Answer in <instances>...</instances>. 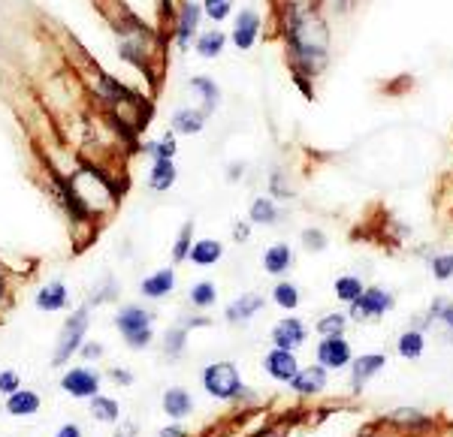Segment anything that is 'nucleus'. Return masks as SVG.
<instances>
[{
	"label": "nucleus",
	"instance_id": "obj_6",
	"mask_svg": "<svg viewBox=\"0 0 453 437\" xmlns=\"http://www.w3.org/2000/svg\"><path fill=\"white\" fill-rule=\"evenodd\" d=\"M172 289H176V269H158L154 275L142 278L139 296L148 299V302H160V299H167Z\"/></svg>",
	"mask_w": 453,
	"mask_h": 437
},
{
	"label": "nucleus",
	"instance_id": "obj_3",
	"mask_svg": "<svg viewBox=\"0 0 453 437\" xmlns=\"http://www.w3.org/2000/svg\"><path fill=\"white\" fill-rule=\"evenodd\" d=\"M203 389L217 402H236L245 395L242 377L233 362H215V365L203 368Z\"/></svg>",
	"mask_w": 453,
	"mask_h": 437
},
{
	"label": "nucleus",
	"instance_id": "obj_21",
	"mask_svg": "<svg viewBox=\"0 0 453 437\" xmlns=\"http://www.w3.org/2000/svg\"><path fill=\"white\" fill-rule=\"evenodd\" d=\"M187 299H190V305H194V308L206 311V308H212L217 302V287L212 284V280H197V284L190 287Z\"/></svg>",
	"mask_w": 453,
	"mask_h": 437
},
{
	"label": "nucleus",
	"instance_id": "obj_45",
	"mask_svg": "<svg viewBox=\"0 0 453 437\" xmlns=\"http://www.w3.org/2000/svg\"><path fill=\"white\" fill-rule=\"evenodd\" d=\"M3 293H6V284H3V275H0V299H3Z\"/></svg>",
	"mask_w": 453,
	"mask_h": 437
},
{
	"label": "nucleus",
	"instance_id": "obj_14",
	"mask_svg": "<svg viewBox=\"0 0 453 437\" xmlns=\"http://www.w3.org/2000/svg\"><path fill=\"white\" fill-rule=\"evenodd\" d=\"M88 407H91V416H94L97 422H103V425H118L121 422V404H118V398H112V395L97 392L88 402Z\"/></svg>",
	"mask_w": 453,
	"mask_h": 437
},
{
	"label": "nucleus",
	"instance_id": "obj_17",
	"mask_svg": "<svg viewBox=\"0 0 453 437\" xmlns=\"http://www.w3.org/2000/svg\"><path fill=\"white\" fill-rule=\"evenodd\" d=\"M384 356H381V353H369V356H360L357 359V365H353V392H360L362 389V383H366V380L371 377V374H378L381 368H384Z\"/></svg>",
	"mask_w": 453,
	"mask_h": 437
},
{
	"label": "nucleus",
	"instance_id": "obj_33",
	"mask_svg": "<svg viewBox=\"0 0 453 437\" xmlns=\"http://www.w3.org/2000/svg\"><path fill=\"white\" fill-rule=\"evenodd\" d=\"M15 389H22V377L18 371H0V395H13Z\"/></svg>",
	"mask_w": 453,
	"mask_h": 437
},
{
	"label": "nucleus",
	"instance_id": "obj_23",
	"mask_svg": "<svg viewBox=\"0 0 453 437\" xmlns=\"http://www.w3.org/2000/svg\"><path fill=\"white\" fill-rule=\"evenodd\" d=\"M187 347V329L185 326H172V329H167V335H163V353H167L169 359L181 356Z\"/></svg>",
	"mask_w": 453,
	"mask_h": 437
},
{
	"label": "nucleus",
	"instance_id": "obj_39",
	"mask_svg": "<svg viewBox=\"0 0 453 437\" xmlns=\"http://www.w3.org/2000/svg\"><path fill=\"white\" fill-rule=\"evenodd\" d=\"M194 88L206 94V109H212V106L217 103V88H215L208 79H194Z\"/></svg>",
	"mask_w": 453,
	"mask_h": 437
},
{
	"label": "nucleus",
	"instance_id": "obj_11",
	"mask_svg": "<svg viewBox=\"0 0 453 437\" xmlns=\"http://www.w3.org/2000/svg\"><path fill=\"white\" fill-rule=\"evenodd\" d=\"M390 305H393V299L387 293H381V289H362V296L357 302H351V314L357 317V320H366V317L384 314Z\"/></svg>",
	"mask_w": 453,
	"mask_h": 437
},
{
	"label": "nucleus",
	"instance_id": "obj_18",
	"mask_svg": "<svg viewBox=\"0 0 453 437\" xmlns=\"http://www.w3.org/2000/svg\"><path fill=\"white\" fill-rule=\"evenodd\" d=\"M290 262H293V253H290L287 244H272V248L263 253V269H266L269 275H284L290 269Z\"/></svg>",
	"mask_w": 453,
	"mask_h": 437
},
{
	"label": "nucleus",
	"instance_id": "obj_5",
	"mask_svg": "<svg viewBox=\"0 0 453 437\" xmlns=\"http://www.w3.org/2000/svg\"><path fill=\"white\" fill-rule=\"evenodd\" d=\"M351 362V347L341 335H330L317 344V365L321 368H341Z\"/></svg>",
	"mask_w": 453,
	"mask_h": 437
},
{
	"label": "nucleus",
	"instance_id": "obj_4",
	"mask_svg": "<svg viewBox=\"0 0 453 437\" xmlns=\"http://www.w3.org/2000/svg\"><path fill=\"white\" fill-rule=\"evenodd\" d=\"M61 389L70 398L91 402V398L100 392V371H94L91 365H72L61 374Z\"/></svg>",
	"mask_w": 453,
	"mask_h": 437
},
{
	"label": "nucleus",
	"instance_id": "obj_42",
	"mask_svg": "<svg viewBox=\"0 0 453 437\" xmlns=\"http://www.w3.org/2000/svg\"><path fill=\"white\" fill-rule=\"evenodd\" d=\"M54 437H82V425L79 422H63L58 431H54Z\"/></svg>",
	"mask_w": 453,
	"mask_h": 437
},
{
	"label": "nucleus",
	"instance_id": "obj_30",
	"mask_svg": "<svg viewBox=\"0 0 453 437\" xmlns=\"http://www.w3.org/2000/svg\"><path fill=\"white\" fill-rule=\"evenodd\" d=\"M197 15H199V6H197V3H187L185 13H181V24H178V42H181V45L187 42L190 31L197 27Z\"/></svg>",
	"mask_w": 453,
	"mask_h": 437
},
{
	"label": "nucleus",
	"instance_id": "obj_28",
	"mask_svg": "<svg viewBox=\"0 0 453 437\" xmlns=\"http://www.w3.org/2000/svg\"><path fill=\"white\" fill-rule=\"evenodd\" d=\"M399 353H402L405 359H417L423 353V335L420 332H405L402 338H399Z\"/></svg>",
	"mask_w": 453,
	"mask_h": 437
},
{
	"label": "nucleus",
	"instance_id": "obj_31",
	"mask_svg": "<svg viewBox=\"0 0 453 437\" xmlns=\"http://www.w3.org/2000/svg\"><path fill=\"white\" fill-rule=\"evenodd\" d=\"M145 151L151 154L154 160H172V154H176V139L167 133L160 142H151V145H145Z\"/></svg>",
	"mask_w": 453,
	"mask_h": 437
},
{
	"label": "nucleus",
	"instance_id": "obj_8",
	"mask_svg": "<svg viewBox=\"0 0 453 437\" xmlns=\"http://www.w3.org/2000/svg\"><path fill=\"white\" fill-rule=\"evenodd\" d=\"M302 341H305V326H302V320H296V317H284V320H278L275 329H272V344H275L278 350L293 353Z\"/></svg>",
	"mask_w": 453,
	"mask_h": 437
},
{
	"label": "nucleus",
	"instance_id": "obj_40",
	"mask_svg": "<svg viewBox=\"0 0 453 437\" xmlns=\"http://www.w3.org/2000/svg\"><path fill=\"white\" fill-rule=\"evenodd\" d=\"M79 356H82V359H88V362L100 359V356H103V344H94V341L82 344V347H79Z\"/></svg>",
	"mask_w": 453,
	"mask_h": 437
},
{
	"label": "nucleus",
	"instance_id": "obj_27",
	"mask_svg": "<svg viewBox=\"0 0 453 437\" xmlns=\"http://www.w3.org/2000/svg\"><path fill=\"white\" fill-rule=\"evenodd\" d=\"M335 296H339L341 302H357L362 296V284L357 278H339L335 280Z\"/></svg>",
	"mask_w": 453,
	"mask_h": 437
},
{
	"label": "nucleus",
	"instance_id": "obj_15",
	"mask_svg": "<svg viewBox=\"0 0 453 437\" xmlns=\"http://www.w3.org/2000/svg\"><path fill=\"white\" fill-rule=\"evenodd\" d=\"M221 257H224V244H221V241H215V239L194 241V244H190V253H187V260L194 262V266H199V269L215 266V262L221 260Z\"/></svg>",
	"mask_w": 453,
	"mask_h": 437
},
{
	"label": "nucleus",
	"instance_id": "obj_9",
	"mask_svg": "<svg viewBox=\"0 0 453 437\" xmlns=\"http://www.w3.org/2000/svg\"><path fill=\"white\" fill-rule=\"evenodd\" d=\"M43 407V398L33 392V389H15L13 395H6L3 411L15 420H27V416H36Z\"/></svg>",
	"mask_w": 453,
	"mask_h": 437
},
{
	"label": "nucleus",
	"instance_id": "obj_7",
	"mask_svg": "<svg viewBox=\"0 0 453 437\" xmlns=\"http://www.w3.org/2000/svg\"><path fill=\"white\" fill-rule=\"evenodd\" d=\"M263 368H266V374L272 380H278V383H290V380L296 377V371H299V362L296 356L290 350H272L266 359H263Z\"/></svg>",
	"mask_w": 453,
	"mask_h": 437
},
{
	"label": "nucleus",
	"instance_id": "obj_41",
	"mask_svg": "<svg viewBox=\"0 0 453 437\" xmlns=\"http://www.w3.org/2000/svg\"><path fill=\"white\" fill-rule=\"evenodd\" d=\"M109 377H112L115 383H121V386H133V374L127 368H112L109 371Z\"/></svg>",
	"mask_w": 453,
	"mask_h": 437
},
{
	"label": "nucleus",
	"instance_id": "obj_10",
	"mask_svg": "<svg viewBox=\"0 0 453 437\" xmlns=\"http://www.w3.org/2000/svg\"><path fill=\"white\" fill-rule=\"evenodd\" d=\"M33 305L45 314H54V311H63L70 305V293H67V284L63 280H49L45 287H40V293L33 296Z\"/></svg>",
	"mask_w": 453,
	"mask_h": 437
},
{
	"label": "nucleus",
	"instance_id": "obj_24",
	"mask_svg": "<svg viewBox=\"0 0 453 437\" xmlns=\"http://www.w3.org/2000/svg\"><path fill=\"white\" fill-rule=\"evenodd\" d=\"M272 302H275L278 308H284V311H293V308L299 305V289L290 284V280H281V284L272 289Z\"/></svg>",
	"mask_w": 453,
	"mask_h": 437
},
{
	"label": "nucleus",
	"instance_id": "obj_13",
	"mask_svg": "<svg viewBox=\"0 0 453 437\" xmlns=\"http://www.w3.org/2000/svg\"><path fill=\"white\" fill-rule=\"evenodd\" d=\"M290 389H296L299 395H314V392H321V389H326V368L312 365V368L296 371V377L290 380Z\"/></svg>",
	"mask_w": 453,
	"mask_h": 437
},
{
	"label": "nucleus",
	"instance_id": "obj_44",
	"mask_svg": "<svg viewBox=\"0 0 453 437\" xmlns=\"http://www.w3.org/2000/svg\"><path fill=\"white\" fill-rule=\"evenodd\" d=\"M233 235H236V239H248V230H245V226H236Z\"/></svg>",
	"mask_w": 453,
	"mask_h": 437
},
{
	"label": "nucleus",
	"instance_id": "obj_16",
	"mask_svg": "<svg viewBox=\"0 0 453 437\" xmlns=\"http://www.w3.org/2000/svg\"><path fill=\"white\" fill-rule=\"evenodd\" d=\"M260 308H263V299H260V296L245 293L242 299H236V302L227 305L224 317H227V323H245V320H251V317L257 314Z\"/></svg>",
	"mask_w": 453,
	"mask_h": 437
},
{
	"label": "nucleus",
	"instance_id": "obj_12",
	"mask_svg": "<svg viewBox=\"0 0 453 437\" xmlns=\"http://www.w3.org/2000/svg\"><path fill=\"white\" fill-rule=\"evenodd\" d=\"M160 404H163V413H167L169 420H185V416L194 413V398H190V392L185 386H169L167 392H163Z\"/></svg>",
	"mask_w": 453,
	"mask_h": 437
},
{
	"label": "nucleus",
	"instance_id": "obj_32",
	"mask_svg": "<svg viewBox=\"0 0 453 437\" xmlns=\"http://www.w3.org/2000/svg\"><path fill=\"white\" fill-rule=\"evenodd\" d=\"M344 329V317L341 314H326L321 323H317V332L323 335V338H330V335H341Z\"/></svg>",
	"mask_w": 453,
	"mask_h": 437
},
{
	"label": "nucleus",
	"instance_id": "obj_20",
	"mask_svg": "<svg viewBox=\"0 0 453 437\" xmlns=\"http://www.w3.org/2000/svg\"><path fill=\"white\" fill-rule=\"evenodd\" d=\"M172 184H176V166H172V160H154V166L148 172V187L169 190Z\"/></svg>",
	"mask_w": 453,
	"mask_h": 437
},
{
	"label": "nucleus",
	"instance_id": "obj_35",
	"mask_svg": "<svg viewBox=\"0 0 453 437\" xmlns=\"http://www.w3.org/2000/svg\"><path fill=\"white\" fill-rule=\"evenodd\" d=\"M432 314L438 317L441 323H447V326H450V332H453V302H447V299H435Z\"/></svg>",
	"mask_w": 453,
	"mask_h": 437
},
{
	"label": "nucleus",
	"instance_id": "obj_38",
	"mask_svg": "<svg viewBox=\"0 0 453 437\" xmlns=\"http://www.w3.org/2000/svg\"><path fill=\"white\" fill-rule=\"evenodd\" d=\"M302 241H305L308 251H323L326 248V235L321 230H305L302 232Z\"/></svg>",
	"mask_w": 453,
	"mask_h": 437
},
{
	"label": "nucleus",
	"instance_id": "obj_1",
	"mask_svg": "<svg viewBox=\"0 0 453 437\" xmlns=\"http://www.w3.org/2000/svg\"><path fill=\"white\" fill-rule=\"evenodd\" d=\"M115 329L130 350H145L154 341V314L142 305H121L115 314Z\"/></svg>",
	"mask_w": 453,
	"mask_h": 437
},
{
	"label": "nucleus",
	"instance_id": "obj_36",
	"mask_svg": "<svg viewBox=\"0 0 453 437\" xmlns=\"http://www.w3.org/2000/svg\"><path fill=\"white\" fill-rule=\"evenodd\" d=\"M432 271L438 280H447L453 275V253H447V257H435L432 260Z\"/></svg>",
	"mask_w": 453,
	"mask_h": 437
},
{
	"label": "nucleus",
	"instance_id": "obj_22",
	"mask_svg": "<svg viewBox=\"0 0 453 437\" xmlns=\"http://www.w3.org/2000/svg\"><path fill=\"white\" fill-rule=\"evenodd\" d=\"M203 112H194V109H181V112L172 115V130L176 133H199L203 130Z\"/></svg>",
	"mask_w": 453,
	"mask_h": 437
},
{
	"label": "nucleus",
	"instance_id": "obj_37",
	"mask_svg": "<svg viewBox=\"0 0 453 437\" xmlns=\"http://www.w3.org/2000/svg\"><path fill=\"white\" fill-rule=\"evenodd\" d=\"M230 3L233 0H206V13L215 18V22H224L230 15Z\"/></svg>",
	"mask_w": 453,
	"mask_h": 437
},
{
	"label": "nucleus",
	"instance_id": "obj_25",
	"mask_svg": "<svg viewBox=\"0 0 453 437\" xmlns=\"http://www.w3.org/2000/svg\"><path fill=\"white\" fill-rule=\"evenodd\" d=\"M190 244H194V223L187 221L185 226H181L176 244H172V262H185L187 253H190Z\"/></svg>",
	"mask_w": 453,
	"mask_h": 437
},
{
	"label": "nucleus",
	"instance_id": "obj_26",
	"mask_svg": "<svg viewBox=\"0 0 453 437\" xmlns=\"http://www.w3.org/2000/svg\"><path fill=\"white\" fill-rule=\"evenodd\" d=\"M275 205H272V199L266 196H257L254 199V205H251V221L254 223H275Z\"/></svg>",
	"mask_w": 453,
	"mask_h": 437
},
{
	"label": "nucleus",
	"instance_id": "obj_29",
	"mask_svg": "<svg viewBox=\"0 0 453 437\" xmlns=\"http://www.w3.org/2000/svg\"><path fill=\"white\" fill-rule=\"evenodd\" d=\"M197 49H199L203 58H215V54L224 49V33H217V31L203 33V36H199V42H197Z\"/></svg>",
	"mask_w": 453,
	"mask_h": 437
},
{
	"label": "nucleus",
	"instance_id": "obj_34",
	"mask_svg": "<svg viewBox=\"0 0 453 437\" xmlns=\"http://www.w3.org/2000/svg\"><path fill=\"white\" fill-rule=\"evenodd\" d=\"M115 299V280L106 278L103 287H94V296H91V305H103V302H112ZM88 305V308H91Z\"/></svg>",
	"mask_w": 453,
	"mask_h": 437
},
{
	"label": "nucleus",
	"instance_id": "obj_2",
	"mask_svg": "<svg viewBox=\"0 0 453 437\" xmlns=\"http://www.w3.org/2000/svg\"><path fill=\"white\" fill-rule=\"evenodd\" d=\"M88 326H91V308L88 305L76 308V311H72L67 320H63L61 332H58V341H54V353H52V365L54 368L67 365V362L79 353V347L85 344Z\"/></svg>",
	"mask_w": 453,
	"mask_h": 437
},
{
	"label": "nucleus",
	"instance_id": "obj_19",
	"mask_svg": "<svg viewBox=\"0 0 453 437\" xmlns=\"http://www.w3.org/2000/svg\"><path fill=\"white\" fill-rule=\"evenodd\" d=\"M257 24H260V18H257V13H251V9H245V13L239 15V22H236V33H233V40H236L239 49H251L254 36H257Z\"/></svg>",
	"mask_w": 453,
	"mask_h": 437
},
{
	"label": "nucleus",
	"instance_id": "obj_43",
	"mask_svg": "<svg viewBox=\"0 0 453 437\" xmlns=\"http://www.w3.org/2000/svg\"><path fill=\"white\" fill-rule=\"evenodd\" d=\"M158 437H187V431L181 425H167V429H160Z\"/></svg>",
	"mask_w": 453,
	"mask_h": 437
}]
</instances>
